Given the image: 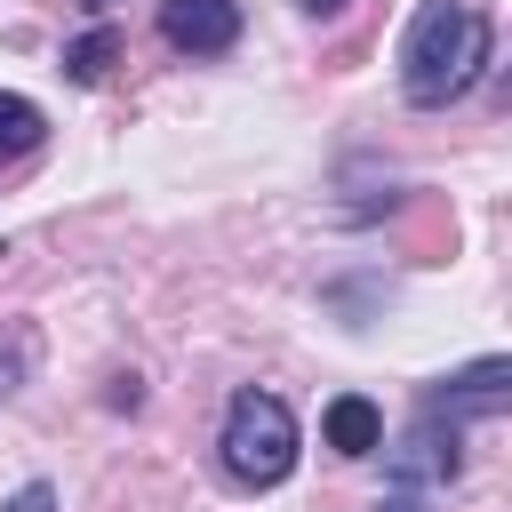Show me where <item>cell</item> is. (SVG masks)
<instances>
[{
  "instance_id": "obj_9",
  "label": "cell",
  "mask_w": 512,
  "mask_h": 512,
  "mask_svg": "<svg viewBox=\"0 0 512 512\" xmlns=\"http://www.w3.org/2000/svg\"><path fill=\"white\" fill-rule=\"evenodd\" d=\"M32 352H40V336H32V328H0V400H16V392H24Z\"/></svg>"
},
{
  "instance_id": "obj_2",
  "label": "cell",
  "mask_w": 512,
  "mask_h": 512,
  "mask_svg": "<svg viewBox=\"0 0 512 512\" xmlns=\"http://www.w3.org/2000/svg\"><path fill=\"white\" fill-rule=\"evenodd\" d=\"M216 456L240 488H280L304 456V432H296V408L264 384H240L224 400V432H216Z\"/></svg>"
},
{
  "instance_id": "obj_7",
  "label": "cell",
  "mask_w": 512,
  "mask_h": 512,
  "mask_svg": "<svg viewBox=\"0 0 512 512\" xmlns=\"http://www.w3.org/2000/svg\"><path fill=\"white\" fill-rule=\"evenodd\" d=\"M112 56H120V32H112V24L96 16V24H88V32L72 40V48H64V80H72V88H96Z\"/></svg>"
},
{
  "instance_id": "obj_4",
  "label": "cell",
  "mask_w": 512,
  "mask_h": 512,
  "mask_svg": "<svg viewBox=\"0 0 512 512\" xmlns=\"http://www.w3.org/2000/svg\"><path fill=\"white\" fill-rule=\"evenodd\" d=\"M424 408H440L448 424H480V416H504L512 408V360L488 352V360H464L456 376H440L424 392Z\"/></svg>"
},
{
  "instance_id": "obj_10",
  "label": "cell",
  "mask_w": 512,
  "mask_h": 512,
  "mask_svg": "<svg viewBox=\"0 0 512 512\" xmlns=\"http://www.w3.org/2000/svg\"><path fill=\"white\" fill-rule=\"evenodd\" d=\"M0 512H56V488H48V480H24V488H16Z\"/></svg>"
},
{
  "instance_id": "obj_6",
  "label": "cell",
  "mask_w": 512,
  "mask_h": 512,
  "mask_svg": "<svg viewBox=\"0 0 512 512\" xmlns=\"http://www.w3.org/2000/svg\"><path fill=\"white\" fill-rule=\"evenodd\" d=\"M320 440H328L336 456H376V448H384V408H376L368 392H336V400L320 408Z\"/></svg>"
},
{
  "instance_id": "obj_1",
  "label": "cell",
  "mask_w": 512,
  "mask_h": 512,
  "mask_svg": "<svg viewBox=\"0 0 512 512\" xmlns=\"http://www.w3.org/2000/svg\"><path fill=\"white\" fill-rule=\"evenodd\" d=\"M488 16L472 0H416L408 32H400V96L416 112H448L472 96V80L488 72Z\"/></svg>"
},
{
  "instance_id": "obj_13",
  "label": "cell",
  "mask_w": 512,
  "mask_h": 512,
  "mask_svg": "<svg viewBox=\"0 0 512 512\" xmlns=\"http://www.w3.org/2000/svg\"><path fill=\"white\" fill-rule=\"evenodd\" d=\"M296 8H304V16H320V24H328V16H344V8H352V0H296Z\"/></svg>"
},
{
  "instance_id": "obj_11",
  "label": "cell",
  "mask_w": 512,
  "mask_h": 512,
  "mask_svg": "<svg viewBox=\"0 0 512 512\" xmlns=\"http://www.w3.org/2000/svg\"><path fill=\"white\" fill-rule=\"evenodd\" d=\"M376 512H432V496H416V488H384Z\"/></svg>"
},
{
  "instance_id": "obj_5",
  "label": "cell",
  "mask_w": 512,
  "mask_h": 512,
  "mask_svg": "<svg viewBox=\"0 0 512 512\" xmlns=\"http://www.w3.org/2000/svg\"><path fill=\"white\" fill-rule=\"evenodd\" d=\"M240 0H160V40L176 48V56H224L232 40H240Z\"/></svg>"
},
{
  "instance_id": "obj_3",
  "label": "cell",
  "mask_w": 512,
  "mask_h": 512,
  "mask_svg": "<svg viewBox=\"0 0 512 512\" xmlns=\"http://www.w3.org/2000/svg\"><path fill=\"white\" fill-rule=\"evenodd\" d=\"M456 472H464V424H448L440 408H416V424H408V432L392 440V456H384V488L440 496Z\"/></svg>"
},
{
  "instance_id": "obj_12",
  "label": "cell",
  "mask_w": 512,
  "mask_h": 512,
  "mask_svg": "<svg viewBox=\"0 0 512 512\" xmlns=\"http://www.w3.org/2000/svg\"><path fill=\"white\" fill-rule=\"evenodd\" d=\"M112 408H144V376H112Z\"/></svg>"
},
{
  "instance_id": "obj_14",
  "label": "cell",
  "mask_w": 512,
  "mask_h": 512,
  "mask_svg": "<svg viewBox=\"0 0 512 512\" xmlns=\"http://www.w3.org/2000/svg\"><path fill=\"white\" fill-rule=\"evenodd\" d=\"M80 8H88V16H104V8H112V0H80Z\"/></svg>"
},
{
  "instance_id": "obj_8",
  "label": "cell",
  "mask_w": 512,
  "mask_h": 512,
  "mask_svg": "<svg viewBox=\"0 0 512 512\" xmlns=\"http://www.w3.org/2000/svg\"><path fill=\"white\" fill-rule=\"evenodd\" d=\"M40 136H48V112H40L32 96L0 88V160H24V152H32Z\"/></svg>"
}]
</instances>
